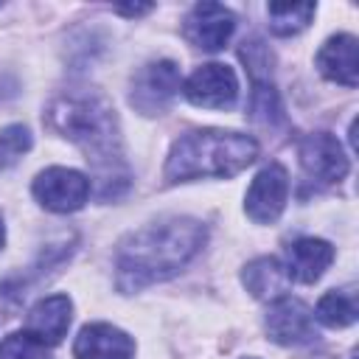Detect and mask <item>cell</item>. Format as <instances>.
<instances>
[{
  "label": "cell",
  "instance_id": "obj_1",
  "mask_svg": "<svg viewBox=\"0 0 359 359\" xmlns=\"http://www.w3.org/2000/svg\"><path fill=\"white\" fill-rule=\"evenodd\" d=\"M45 121L53 132L73 140L93 165L95 194L101 199H115L129 185V171L123 163L121 132L112 104L98 93H65L50 101ZM90 182V188H93Z\"/></svg>",
  "mask_w": 359,
  "mask_h": 359
},
{
  "label": "cell",
  "instance_id": "obj_2",
  "mask_svg": "<svg viewBox=\"0 0 359 359\" xmlns=\"http://www.w3.org/2000/svg\"><path fill=\"white\" fill-rule=\"evenodd\" d=\"M208 227L191 216H168L129 233L115 252L118 286L137 292L149 283L174 278L205 247Z\"/></svg>",
  "mask_w": 359,
  "mask_h": 359
},
{
  "label": "cell",
  "instance_id": "obj_3",
  "mask_svg": "<svg viewBox=\"0 0 359 359\" xmlns=\"http://www.w3.org/2000/svg\"><path fill=\"white\" fill-rule=\"evenodd\" d=\"M258 157V143L241 132L196 129L174 140L165 157V180L188 182L199 177H233Z\"/></svg>",
  "mask_w": 359,
  "mask_h": 359
},
{
  "label": "cell",
  "instance_id": "obj_4",
  "mask_svg": "<svg viewBox=\"0 0 359 359\" xmlns=\"http://www.w3.org/2000/svg\"><path fill=\"white\" fill-rule=\"evenodd\" d=\"M31 191L42 208H48L53 213H73V210L84 208L93 188H90L87 174H81L76 168H65V165H50L36 174Z\"/></svg>",
  "mask_w": 359,
  "mask_h": 359
},
{
  "label": "cell",
  "instance_id": "obj_5",
  "mask_svg": "<svg viewBox=\"0 0 359 359\" xmlns=\"http://www.w3.org/2000/svg\"><path fill=\"white\" fill-rule=\"evenodd\" d=\"M180 67L171 59L151 62L135 76L129 101L143 115H160L168 107V101L180 93Z\"/></svg>",
  "mask_w": 359,
  "mask_h": 359
},
{
  "label": "cell",
  "instance_id": "obj_6",
  "mask_svg": "<svg viewBox=\"0 0 359 359\" xmlns=\"http://www.w3.org/2000/svg\"><path fill=\"white\" fill-rule=\"evenodd\" d=\"M286 199H289V174L280 163H269L250 182L244 196V210L252 222L272 224L283 213Z\"/></svg>",
  "mask_w": 359,
  "mask_h": 359
},
{
  "label": "cell",
  "instance_id": "obj_7",
  "mask_svg": "<svg viewBox=\"0 0 359 359\" xmlns=\"http://www.w3.org/2000/svg\"><path fill=\"white\" fill-rule=\"evenodd\" d=\"M297 157H300V165L303 171L323 182V185H334L339 180H345L348 174V154L342 149V143L328 135V132H311L300 140L297 146Z\"/></svg>",
  "mask_w": 359,
  "mask_h": 359
},
{
  "label": "cell",
  "instance_id": "obj_8",
  "mask_svg": "<svg viewBox=\"0 0 359 359\" xmlns=\"http://www.w3.org/2000/svg\"><path fill=\"white\" fill-rule=\"evenodd\" d=\"M185 98L196 107H208V109H227L236 104L238 98V79L227 65L210 62L196 67L185 87H182Z\"/></svg>",
  "mask_w": 359,
  "mask_h": 359
},
{
  "label": "cell",
  "instance_id": "obj_9",
  "mask_svg": "<svg viewBox=\"0 0 359 359\" xmlns=\"http://www.w3.org/2000/svg\"><path fill=\"white\" fill-rule=\"evenodd\" d=\"M266 334L278 345H303L317 337L314 331V311L289 294H280L269 303L266 311Z\"/></svg>",
  "mask_w": 359,
  "mask_h": 359
},
{
  "label": "cell",
  "instance_id": "obj_10",
  "mask_svg": "<svg viewBox=\"0 0 359 359\" xmlns=\"http://www.w3.org/2000/svg\"><path fill=\"white\" fill-rule=\"evenodd\" d=\"M236 31V14L222 3H196L185 17V39L202 50H222Z\"/></svg>",
  "mask_w": 359,
  "mask_h": 359
},
{
  "label": "cell",
  "instance_id": "obj_11",
  "mask_svg": "<svg viewBox=\"0 0 359 359\" xmlns=\"http://www.w3.org/2000/svg\"><path fill=\"white\" fill-rule=\"evenodd\" d=\"M76 359H135V339L109 325V323H90L79 331L73 342Z\"/></svg>",
  "mask_w": 359,
  "mask_h": 359
},
{
  "label": "cell",
  "instance_id": "obj_12",
  "mask_svg": "<svg viewBox=\"0 0 359 359\" xmlns=\"http://www.w3.org/2000/svg\"><path fill=\"white\" fill-rule=\"evenodd\" d=\"M356 36L353 34H337L331 36L320 53H317V67L325 79L345 84V87H356L359 84V50H356Z\"/></svg>",
  "mask_w": 359,
  "mask_h": 359
},
{
  "label": "cell",
  "instance_id": "obj_13",
  "mask_svg": "<svg viewBox=\"0 0 359 359\" xmlns=\"http://www.w3.org/2000/svg\"><path fill=\"white\" fill-rule=\"evenodd\" d=\"M70 317H73V303L67 294H50L42 297L31 311H28V334H34L36 339H42L48 348L62 342L67 328H70Z\"/></svg>",
  "mask_w": 359,
  "mask_h": 359
},
{
  "label": "cell",
  "instance_id": "obj_14",
  "mask_svg": "<svg viewBox=\"0 0 359 359\" xmlns=\"http://www.w3.org/2000/svg\"><path fill=\"white\" fill-rule=\"evenodd\" d=\"M334 261V247L323 238H297L286 250V275L289 280L314 283L323 278V272Z\"/></svg>",
  "mask_w": 359,
  "mask_h": 359
},
{
  "label": "cell",
  "instance_id": "obj_15",
  "mask_svg": "<svg viewBox=\"0 0 359 359\" xmlns=\"http://www.w3.org/2000/svg\"><path fill=\"white\" fill-rule=\"evenodd\" d=\"M241 280L247 286V292L258 300H275L286 292V283H289V275H286V266L278 261V258H255L244 266L241 272Z\"/></svg>",
  "mask_w": 359,
  "mask_h": 359
},
{
  "label": "cell",
  "instance_id": "obj_16",
  "mask_svg": "<svg viewBox=\"0 0 359 359\" xmlns=\"http://www.w3.org/2000/svg\"><path fill=\"white\" fill-rule=\"evenodd\" d=\"M314 11H317L314 3H272V6L266 8V14H269V28H272V34H278V36L300 34L303 28H309Z\"/></svg>",
  "mask_w": 359,
  "mask_h": 359
},
{
  "label": "cell",
  "instance_id": "obj_17",
  "mask_svg": "<svg viewBox=\"0 0 359 359\" xmlns=\"http://www.w3.org/2000/svg\"><path fill=\"white\" fill-rule=\"evenodd\" d=\"M317 320L331 328H345L356 320V300L351 292H328L317 303Z\"/></svg>",
  "mask_w": 359,
  "mask_h": 359
},
{
  "label": "cell",
  "instance_id": "obj_18",
  "mask_svg": "<svg viewBox=\"0 0 359 359\" xmlns=\"http://www.w3.org/2000/svg\"><path fill=\"white\" fill-rule=\"evenodd\" d=\"M0 359H50V351L34 334L17 331L0 342Z\"/></svg>",
  "mask_w": 359,
  "mask_h": 359
},
{
  "label": "cell",
  "instance_id": "obj_19",
  "mask_svg": "<svg viewBox=\"0 0 359 359\" xmlns=\"http://www.w3.org/2000/svg\"><path fill=\"white\" fill-rule=\"evenodd\" d=\"M31 149V132L22 123H11L0 132V168L14 165Z\"/></svg>",
  "mask_w": 359,
  "mask_h": 359
},
{
  "label": "cell",
  "instance_id": "obj_20",
  "mask_svg": "<svg viewBox=\"0 0 359 359\" xmlns=\"http://www.w3.org/2000/svg\"><path fill=\"white\" fill-rule=\"evenodd\" d=\"M115 11H118V14H126V17H137V14L151 11V6H149V3H140V6H115Z\"/></svg>",
  "mask_w": 359,
  "mask_h": 359
},
{
  "label": "cell",
  "instance_id": "obj_21",
  "mask_svg": "<svg viewBox=\"0 0 359 359\" xmlns=\"http://www.w3.org/2000/svg\"><path fill=\"white\" fill-rule=\"evenodd\" d=\"M3 244H6V227H3V219H0V250H3Z\"/></svg>",
  "mask_w": 359,
  "mask_h": 359
}]
</instances>
